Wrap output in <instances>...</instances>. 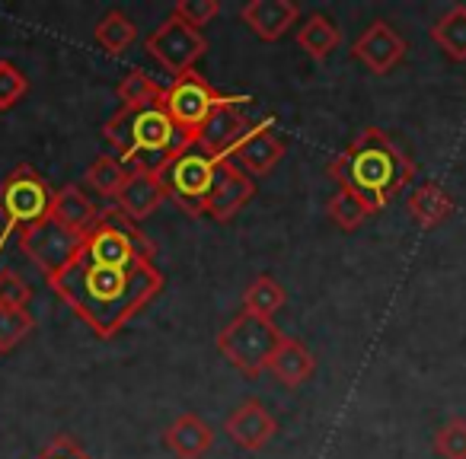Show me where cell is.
<instances>
[{
  "mask_svg": "<svg viewBox=\"0 0 466 459\" xmlns=\"http://www.w3.org/2000/svg\"><path fill=\"white\" fill-rule=\"evenodd\" d=\"M163 281L167 278L154 262L116 268L77 255L65 272L48 281V287L90 325L93 335L116 338L163 291Z\"/></svg>",
  "mask_w": 466,
  "mask_h": 459,
  "instance_id": "1",
  "label": "cell"
},
{
  "mask_svg": "<svg viewBox=\"0 0 466 459\" xmlns=\"http://www.w3.org/2000/svg\"><path fill=\"white\" fill-rule=\"evenodd\" d=\"M329 175L339 188L355 192L377 214L415 179V163L380 128H364L329 163Z\"/></svg>",
  "mask_w": 466,
  "mask_h": 459,
  "instance_id": "2",
  "label": "cell"
},
{
  "mask_svg": "<svg viewBox=\"0 0 466 459\" xmlns=\"http://www.w3.org/2000/svg\"><path fill=\"white\" fill-rule=\"evenodd\" d=\"M103 137L118 150L128 169H154V173H160L173 156H179L195 144V137L186 135L160 103L144 105V109L122 105L106 122Z\"/></svg>",
  "mask_w": 466,
  "mask_h": 459,
  "instance_id": "3",
  "label": "cell"
},
{
  "mask_svg": "<svg viewBox=\"0 0 466 459\" xmlns=\"http://www.w3.org/2000/svg\"><path fill=\"white\" fill-rule=\"evenodd\" d=\"M80 255H86L90 262H99V265L131 268L154 262L157 246L144 236V230L135 220H128L116 205H109L106 211H99L96 224L84 234Z\"/></svg>",
  "mask_w": 466,
  "mask_h": 459,
  "instance_id": "4",
  "label": "cell"
},
{
  "mask_svg": "<svg viewBox=\"0 0 466 459\" xmlns=\"http://www.w3.org/2000/svg\"><path fill=\"white\" fill-rule=\"evenodd\" d=\"M281 338H285V332L275 325V319H262L240 310V316H233L218 332V351L233 370H240L243 376L253 380L268 370V361H272Z\"/></svg>",
  "mask_w": 466,
  "mask_h": 459,
  "instance_id": "5",
  "label": "cell"
},
{
  "mask_svg": "<svg viewBox=\"0 0 466 459\" xmlns=\"http://www.w3.org/2000/svg\"><path fill=\"white\" fill-rule=\"evenodd\" d=\"M52 185L35 173L33 166H16L7 179L0 182V220H4V234H0V253L7 246L10 234H23L33 224L46 220L52 214Z\"/></svg>",
  "mask_w": 466,
  "mask_h": 459,
  "instance_id": "6",
  "label": "cell"
},
{
  "mask_svg": "<svg viewBox=\"0 0 466 459\" xmlns=\"http://www.w3.org/2000/svg\"><path fill=\"white\" fill-rule=\"evenodd\" d=\"M220 156H208L201 147H188L179 156L160 169V182L167 188V198L179 205L182 214L188 217H205V201L214 185V169Z\"/></svg>",
  "mask_w": 466,
  "mask_h": 459,
  "instance_id": "7",
  "label": "cell"
},
{
  "mask_svg": "<svg viewBox=\"0 0 466 459\" xmlns=\"http://www.w3.org/2000/svg\"><path fill=\"white\" fill-rule=\"evenodd\" d=\"M227 99L230 96L214 90L198 71H186V74H179V77H173V84L163 90L160 105L186 135L195 137L201 125L208 122V115H211L218 105H224Z\"/></svg>",
  "mask_w": 466,
  "mask_h": 459,
  "instance_id": "8",
  "label": "cell"
},
{
  "mask_svg": "<svg viewBox=\"0 0 466 459\" xmlns=\"http://www.w3.org/2000/svg\"><path fill=\"white\" fill-rule=\"evenodd\" d=\"M80 246H84V236L71 234V230L61 226L52 214L20 234L23 255H29V262H33L48 281H52L55 274H61L74 259H77Z\"/></svg>",
  "mask_w": 466,
  "mask_h": 459,
  "instance_id": "9",
  "label": "cell"
},
{
  "mask_svg": "<svg viewBox=\"0 0 466 459\" xmlns=\"http://www.w3.org/2000/svg\"><path fill=\"white\" fill-rule=\"evenodd\" d=\"M144 48H147V55L163 71L179 77V74H186V71H195V65H198L201 55H205L208 42L198 29L186 26V23L176 20V16H167V20L147 35Z\"/></svg>",
  "mask_w": 466,
  "mask_h": 459,
  "instance_id": "10",
  "label": "cell"
},
{
  "mask_svg": "<svg viewBox=\"0 0 466 459\" xmlns=\"http://www.w3.org/2000/svg\"><path fill=\"white\" fill-rule=\"evenodd\" d=\"M281 156H285V141L275 135L272 118H266V122L249 125L247 135L230 147L227 160L237 163L249 179H266V175L281 163Z\"/></svg>",
  "mask_w": 466,
  "mask_h": 459,
  "instance_id": "11",
  "label": "cell"
},
{
  "mask_svg": "<svg viewBox=\"0 0 466 459\" xmlns=\"http://www.w3.org/2000/svg\"><path fill=\"white\" fill-rule=\"evenodd\" d=\"M253 198H256V182L237 163L220 156L218 169H214L211 195L205 201V217L218 220V224H230Z\"/></svg>",
  "mask_w": 466,
  "mask_h": 459,
  "instance_id": "12",
  "label": "cell"
},
{
  "mask_svg": "<svg viewBox=\"0 0 466 459\" xmlns=\"http://www.w3.org/2000/svg\"><path fill=\"white\" fill-rule=\"evenodd\" d=\"M406 52H409L406 39H402L387 20H374L358 35L355 45H351V58L361 61L377 77H383V74H390L393 67H400Z\"/></svg>",
  "mask_w": 466,
  "mask_h": 459,
  "instance_id": "13",
  "label": "cell"
},
{
  "mask_svg": "<svg viewBox=\"0 0 466 459\" xmlns=\"http://www.w3.org/2000/svg\"><path fill=\"white\" fill-rule=\"evenodd\" d=\"M243 103H249V96H230L224 105H218V109L208 115V122L198 128V135H195V147H201L208 156L230 154L233 144L249 131V122L240 109Z\"/></svg>",
  "mask_w": 466,
  "mask_h": 459,
  "instance_id": "14",
  "label": "cell"
},
{
  "mask_svg": "<svg viewBox=\"0 0 466 459\" xmlns=\"http://www.w3.org/2000/svg\"><path fill=\"white\" fill-rule=\"evenodd\" d=\"M224 431L240 450L256 453V450H262V446L272 444V437L279 434V421H275V414L266 408V402L243 399L240 405L227 414Z\"/></svg>",
  "mask_w": 466,
  "mask_h": 459,
  "instance_id": "15",
  "label": "cell"
},
{
  "mask_svg": "<svg viewBox=\"0 0 466 459\" xmlns=\"http://www.w3.org/2000/svg\"><path fill=\"white\" fill-rule=\"evenodd\" d=\"M163 201H167V188L160 182V173H154V169H128L116 195V207L135 224L147 220Z\"/></svg>",
  "mask_w": 466,
  "mask_h": 459,
  "instance_id": "16",
  "label": "cell"
},
{
  "mask_svg": "<svg viewBox=\"0 0 466 459\" xmlns=\"http://www.w3.org/2000/svg\"><path fill=\"white\" fill-rule=\"evenodd\" d=\"M240 20L253 29L256 39L279 42L291 33V26H298L300 7L291 0H249L240 10Z\"/></svg>",
  "mask_w": 466,
  "mask_h": 459,
  "instance_id": "17",
  "label": "cell"
},
{
  "mask_svg": "<svg viewBox=\"0 0 466 459\" xmlns=\"http://www.w3.org/2000/svg\"><path fill=\"white\" fill-rule=\"evenodd\" d=\"M163 446L176 459H201L214 446V427L201 414L186 412L163 431Z\"/></svg>",
  "mask_w": 466,
  "mask_h": 459,
  "instance_id": "18",
  "label": "cell"
},
{
  "mask_svg": "<svg viewBox=\"0 0 466 459\" xmlns=\"http://www.w3.org/2000/svg\"><path fill=\"white\" fill-rule=\"evenodd\" d=\"M268 370L279 376L281 386L298 389V386H304L313 374H317V357H313V351L307 348L300 338L285 335L279 348H275L272 361H268Z\"/></svg>",
  "mask_w": 466,
  "mask_h": 459,
  "instance_id": "19",
  "label": "cell"
},
{
  "mask_svg": "<svg viewBox=\"0 0 466 459\" xmlns=\"http://www.w3.org/2000/svg\"><path fill=\"white\" fill-rule=\"evenodd\" d=\"M406 211L419 230H434V226H441L453 214V198L438 182H421L419 188L409 192Z\"/></svg>",
  "mask_w": 466,
  "mask_h": 459,
  "instance_id": "20",
  "label": "cell"
},
{
  "mask_svg": "<svg viewBox=\"0 0 466 459\" xmlns=\"http://www.w3.org/2000/svg\"><path fill=\"white\" fill-rule=\"evenodd\" d=\"M52 217L58 220L61 226H67L71 234L84 236L86 230L96 224L99 211H96V205L86 198V192H80L77 185H65V188H58L52 198Z\"/></svg>",
  "mask_w": 466,
  "mask_h": 459,
  "instance_id": "21",
  "label": "cell"
},
{
  "mask_svg": "<svg viewBox=\"0 0 466 459\" xmlns=\"http://www.w3.org/2000/svg\"><path fill=\"white\" fill-rule=\"evenodd\" d=\"M298 45L310 55L313 61H326L339 45H342V33L326 14H310L304 26L298 29Z\"/></svg>",
  "mask_w": 466,
  "mask_h": 459,
  "instance_id": "22",
  "label": "cell"
},
{
  "mask_svg": "<svg viewBox=\"0 0 466 459\" xmlns=\"http://www.w3.org/2000/svg\"><path fill=\"white\" fill-rule=\"evenodd\" d=\"M438 52L451 61H466V7L457 4L451 7L431 29H428Z\"/></svg>",
  "mask_w": 466,
  "mask_h": 459,
  "instance_id": "23",
  "label": "cell"
},
{
  "mask_svg": "<svg viewBox=\"0 0 466 459\" xmlns=\"http://www.w3.org/2000/svg\"><path fill=\"white\" fill-rule=\"evenodd\" d=\"M288 294L272 274H259L249 281V287L243 291V313H253L262 319H275V313L285 306Z\"/></svg>",
  "mask_w": 466,
  "mask_h": 459,
  "instance_id": "24",
  "label": "cell"
},
{
  "mask_svg": "<svg viewBox=\"0 0 466 459\" xmlns=\"http://www.w3.org/2000/svg\"><path fill=\"white\" fill-rule=\"evenodd\" d=\"M93 39L106 55H125L137 39V26L122 14V10H109L93 29Z\"/></svg>",
  "mask_w": 466,
  "mask_h": 459,
  "instance_id": "25",
  "label": "cell"
},
{
  "mask_svg": "<svg viewBox=\"0 0 466 459\" xmlns=\"http://www.w3.org/2000/svg\"><path fill=\"white\" fill-rule=\"evenodd\" d=\"M163 90H167V86L157 84L147 71H137V67L125 74L116 86V93H118V99H122L125 109H144V105L163 103Z\"/></svg>",
  "mask_w": 466,
  "mask_h": 459,
  "instance_id": "26",
  "label": "cell"
},
{
  "mask_svg": "<svg viewBox=\"0 0 466 459\" xmlns=\"http://www.w3.org/2000/svg\"><path fill=\"white\" fill-rule=\"evenodd\" d=\"M326 214H329L332 224H336L339 230H345V234H351V230H358L368 217H374L368 201L358 198L349 188H339V192L332 195L329 205H326Z\"/></svg>",
  "mask_w": 466,
  "mask_h": 459,
  "instance_id": "27",
  "label": "cell"
},
{
  "mask_svg": "<svg viewBox=\"0 0 466 459\" xmlns=\"http://www.w3.org/2000/svg\"><path fill=\"white\" fill-rule=\"evenodd\" d=\"M125 175H128V166H125L122 160H116V156H96V160L86 166L84 179H86V185L103 195V198H116Z\"/></svg>",
  "mask_w": 466,
  "mask_h": 459,
  "instance_id": "28",
  "label": "cell"
},
{
  "mask_svg": "<svg viewBox=\"0 0 466 459\" xmlns=\"http://www.w3.org/2000/svg\"><path fill=\"white\" fill-rule=\"evenodd\" d=\"M33 329H35V319L29 310H4L0 306V354L14 351Z\"/></svg>",
  "mask_w": 466,
  "mask_h": 459,
  "instance_id": "29",
  "label": "cell"
},
{
  "mask_svg": "<svg viewBox=\"0 0 466 459\" xmlns=\"http://www.w3.org/2000/svg\"><path fill=\"white\" fill-rule=\"evenodd\" d=\"M434 456L466 459V418H451L434 431Z\"/></svg>",
  "mask_w": 466,
  "mask_h": 459,
  "instance_id": "30",
  "label": "cell"
},
{
  "mask_svg": "<svg viewBox=\"0 0 466 459\" xmlns=\"http://www.w3.org/2000/svg\"><path fill=\"white\" fill-rule=\"evenodd\" d=\"M29 93V80L14 61H0V112H10Z\"/></svg>",
  "mask_w": 466,
  "mask_h": 459,
  "instance_id": "31",
  "label": "cell"
},
{
  "mask_svg": "<svg viewBox=\"0 0 466 459\" xmlns=\"http://www.w3.org/2000/svg\"><path fill=\"white\" fill-rule=\"evenodd\" d=\"M29 300H33V287L14 268H4L0 272V306L4 310H26Z\"/></svg>",
  "mask_w": 466,
  "mask_h": 459,
  "instance_id": "32",
  "label": "cell"
},
{
  "mask_svg": "<svg viewBox=\"0 0 466 459\" xmlns=\"http://www.w3.org/2000/svg\"><path fill=\"white\" fill-rule=\"evenodd\" d=\"M218 14H220L218 0H179V4L173 7L176 20H182L186 26L198 29V33H201V26H208Z\"/></svg>",
  "mask_w": 466,
  "mask_h": 459,
  "instance_id": "33",
  "label": "cell"
},
{
  "mask_svg": "<svg viewBox=\"0 0 466 459\" xmlns=\"http://www.w3.org/2000/svg\"><path fill=\"white\" fill-rule=\"evenodd\" d=\"M35 459H93V456L74 437H67V434H58V437H55L52 444H48Z\"/></svg>",
  "mask_w": 466,
  "mask_h": 459,
  "instance_id": "34",
  "label": "cell"
}]
</instances>
